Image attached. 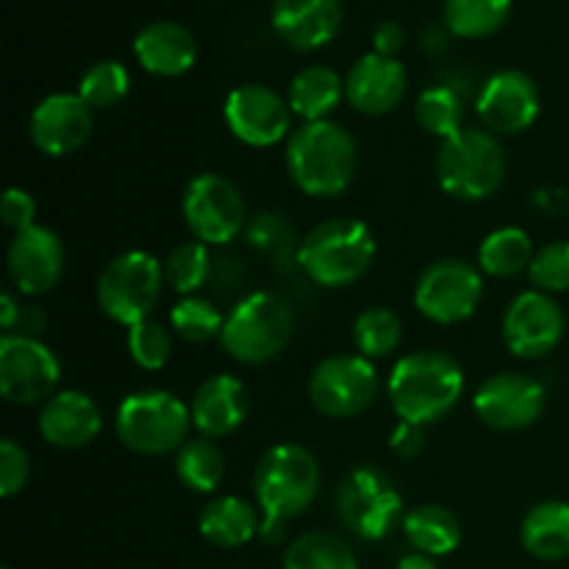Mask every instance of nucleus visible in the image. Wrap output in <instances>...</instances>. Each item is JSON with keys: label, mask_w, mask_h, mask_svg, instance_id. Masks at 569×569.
I'll use <instances>...</instances> for the list:
<instances>
[{"label": "nucleus", "mask_w": 569, "mask_h": 569, "mask_svg": "<svg viewBox=\"0 0 569 569\" xmlns=\"http://www.w3.org/2000/svg\"><path fill=\"white\" fill-rule=\"evenodd\" d=\"M320 487L322 470L311 450L295 442L267 448L253 470V495L261 511L259 537L270 545L281 542L287 522L315 503Z\"/></svg>", "instance_id": "obj_1"}, {"label": "nucleus", "mask_w": 569, "mask_h": 569, "mask_svg": "<svg viewBox=\"0 0 569 569\" xmlns=\"http://www.w3.org/2000/svg\"><path fill=\"white\" fill-rule=\"evenodd\" d=\"M465 370L445 350H415L392 367L387 398L398 420L431 426L459 406Z\"/></svg>", "instance_id": "obj_2"}, {"label": "nucleus", "mask_w": 569, "mask_h": 569, "mask_svg": "<svg viewBox=\"0 0 569 569\" xmlns=\"http://www.w3.org/2000/svg\"><path fill=\"white\" fill-rule=\"evenodd\" d=\"M359 164L356 139L333 120L303 122L287 139V172L309 198H337L350 187Z\"/></svg>", "instance_id": "obj_3"}, {"label": "nucleus", "mask_w": 569, "mask_h": 569, "mask_svg": "<svg viewBox=\"0 0 569 569\" xmlns=\"http://www.w3.org/2000/svg\"><path fill=\"white\" fill-rule=\"evenodd\" d=\"M378 242L372 228L356 217H331L306 233L298 244V264L326 289L353 287L370 272Z\"/></svg>", "instance_id": "obj_4"}, {"label": "nucleus", "mask_w": 569, "mask_h": 569, "mask_svg": "<svg viewBox=\"0 0 569 569\" xmlns=\"http://www.w3.org/2000/svg\"><path fill=\"white\" fill-rule=\"evenodd\" d=\"M192 411L167 389H142L117 406L114 433L122 448L139 456H170L189 442Z\"/></svg>", "instance_id": "obj_5"}, {"label": "nucleus", "mask_w": 569, "mask_h": 569, "mask_svg": "<svg viewBox=\"0 0 569 569\" xmlns=\"http://www.w3.org/2000/svg\"><path fill=\"white\" fill-rule=\"evenodd\" d=\"M506 178V150L487 128L467 126L445 139L437 153V181L445 194L465 203L492 198Z\"/></svg>", "instance_id": "obj_6"}, {"label": "nucleus", "mask_w": 569, "mask_h": 569, "mask_svg": "<svg viewBox=\"0 0 569 569\" xmlns=\"http://www.w3.org/2000/svg\"><path fill=\"white\" fill-rule=\"evenodd\" d=\"M295 331V315L276 292H250L226 315L220 345L233 361L261 367L278 359Z\"/></svg>", "instance_id": "obj_7"}, {"label": "nucleus", "mask_w": 569, "mask_h": 569, "mask_svg": "<svg viewBox=\"0 0 569 569\" xmlns=\"http://www.w3.org/2000/svg\"><path fill=\"white\" fill-rule=\"evenodd\" d=\"M164 264L148 250H126L103 267L98 278V306L117 326H137L150 320L161 298Z\"/></svg>", "instance_id": "obj_8"}, {"label": "nucleus", "mask_w": 569, "mask_h": 569, "mask_svg": "<svg viewBox=\"0 0 569 569\" xmlns=\"http://www.w3.org/2000/svg\"><path fill=\"white\" fill-rule=\"evenodd\" d=\"M337 515L350 533L365 542H378L403 522V495L383 470L356 467L337 487Z\"/></svg>", "instance_id": "obj_9"}, {"label": "nucleus", "mask_w": 569, "mask_h": 569, "mask_svg": "<svg viewBox=\"0 0 569 569\" xmlns=\"http://www.w3.org/2000/svg\"><path fill=\"white\" fill-rule=\"evenodd\" d=\"M183 220L192 237L209 248L233 242L248 228V206L231 178L200 172L183 189Z\"/></svg>", "instance_id": "obj_10"}, {"label": "nucleus", "mask_w": 569, "mask_h": 569, "mask_svg": "<svg viewBox=\"0 0 569 569\" xmlns=\"http://www.w3.org/2000/svg\"><path fill=\"white\" fill-rule=\"evenodd\" d=\"M483 298V272L465 259H437L420 272L415 309L437 326L470 320Z\"/></svg>", "instance_id": "obj_11"}, {"label": "nucleus", "mask_w": 569, "mask_h": 569, "mask_svg": "<svg viewBox=\"0 0 569 569\" xmlns=\"http://www.w3.org/2000/svg\"><path fill=\"white\" fill-rule=\"evenodd\" d=\"M61 361L42 339L3 333L0 395L11 406H42L59 392Z\"/></svg>", "instance_id": "obj_12"}, {"label": "nucleus", "mask_w": 569, "mask_h": 569, "mask_svg": "<svg viewBox=\"0 0 569 569\" xmlns=\"http://www.w3.org/2000/svg\"><path fill=\"white\" fill-rule=\"evenodd\" d=\"M378 372L370 359L353 356H331L320 361L309 378V400L322 417L331 420H350L359 417L376 403Z\"/></svg>", "instance_id": "obj_13"}, {"label": "nucleus", "mask_w": 569, "mask_h": 569, "mask_svg": "<svg viewBox=\"0 0 569 569\" xmlns=\"http://www.w3.org/2000/svg\"><path fill=\"white\" fill-rule=\"evenodd\" d=\"M222 117L233 137L248 148H272L289 139L292 106L264 83H242L228 92Z\"/></svg>", "instance_id": "obj_14"}, {"label": "nucleus", "mask_w": 569, "mask_h": 569, "mask_svg": "<svg viewBox=\"0 0 569 569\" xmlns=\"http://www.w3.org/2000/svg\"><path fill=\"white\" fill-rule=\"evenodd\" d=\"M565 311L556 303L553 295L539 289L520 292L503 311V342L517 359H542L559 348L565 337Z\"/></svg>", "instance_id": "obj_15"}, {"label": "nucleus", "mask_w": 569, "mask_h": 569, "mask_svg": "<svg viewBox=\"0 0 569 569\" xmlns=\"http://www.w3.org/2000/svg\"><path fill=\"white\" fill-rule=\"evenodd\" d=\"M548 406V389L526 372H498L478 387L472 411L495 431L531 428Z\"/></svg>", "instance_id": "obj_16"}, {"label": "nucleus", "mask_w": 569, "mask_h": 569, "mask_svg": "<svg viewBox=\"0 0 569 569\" xmlns=\"http://www.w3.org/2000/svg\"><path fill=\"white\" fill-rule=\"evenodd\" d=\"M6 267L14 289L26 298H39L59 287L67 267V250L59 233L48 226H31L14 233L6 253Z\"/></svg>", "instance_id": "obj_17"}, {"label": "nucleus", "mask_w": 569, "mask_h": 569, "mask_svg": "<svg viewBox=\"0 0 569 569\" xmlns=\"http://www.w3.org/2000/svg\"><path fill=\"white\" fill-rule=\"evenodd\" d=\"M542 100L528 72L500 70L483 83L478 94V117L495 137H517L537 122Z\"/></svg>", "instance_id": "obj_18"}, {"label": "nucleus", "mask_w": 569, "mask_h": 569, "mask_svg": "<svg viewBox=\"0 0 569 569\" xmlns=\"http://www.w3.org/2000/svg\"><path fill=\"white\" fill-rule=\"evenodd\" d=\"M92 109L81 94L53 92L37 103L31 114V142L50 159L78 153L92 137Z\"/></svg>", "instance_id": "obj_19"}, {"label": "nucleus", "mask_w": 569, "mask_h": 569, "mask_svg": "<svg viewBox=\"0 0 569 569\" xmlns=\"http://www.w3.org/2000/svg\"><path fill=\"white\" fill-rule=\"evenodd\" d=\"M39 437L59 450H81L103 431V411L92 395L81 389H59L37 417Z\"/></svg>", "instance_id": "obj_20"}, {"label": "nucleus", "mask_w": 569, "mask_h": 569, "mask_svg": "<svg viewBox=\"0 0 569 569\" xmlns=\"http://www.w3.org/2000/svg\"><path fill=\"white\" fill-rule=\"evenodd\" d=\"M409 87L406 67L392 56L365 53L345 76V100L367 117L389 114L400 106Z\"/></svg>", "instance_id": "obj_21"}, {"label": "nucleus", "mask_w": 569, "mask_h": 569, "mask_svg": "<svg viewBox=\"0 0 569 569\" xmlns=\"http://www.w3.org/2000/svg\"><path fill=\"white\" fill-rule=\"evenodd\" d=\"M189 411H192L194 431L217 442L222 437H231L248 420L250 392L237 376L217 372V376H209L194 389Z\"/></svg>", "instance_id": "obj_22"}, {"label": "nucleus", "mask_w": 569, "mask_h": 569, "mask_svg": "<svg viewBox=\"0 0 569 569\" xmlns=\"http://www.w3.org/2000/svg\"><path fill=\"white\" fill-rule=\"evenodd\" d=\"M270 22L272 31L289 48H326L342 28V3L339 0H276Z\"/></svg>", "instance_id": "obj_23"}, {"label": "nucleus", "mask_w": 569, "mask_h": 569, "mask_svg": "<svg viewBox=\"0 0 569 569\" xmlns=\"http://www.w3.org/2000/svg\"><path fill=\"white\" fill-rule=\"evenodd\" d=\"M133 53L144 72L159 78H178L189 72L198 61V42L192 31L181 22L156 20L148 22L133 39Z\"/></svg>", "instance_id": "obj_24"}, {"label": "nucleus", "mask_w": 569, "mask_h": 569, "mask_svg": "<svg viewBox=\"0 0 569 569\" xmlns=\"http://www.w3.org/2000/svg\"><path fill=\"white\" fill-rule=\"evenodd\" d=\"M198 531L214 548L237 550L253 537H259L261 511L259 506L239 498V495H222L200 511Z\"/></svg>", "instance_id": "obj_25"}, {"label": "nucleus", "mask_w": 569, "mask_h": 569, "mask_svg": "<svg viewBox=\"0 0 569 569\" xmlns=\"http://www.w3.org/2000/svg\"><path fill=\"white\" fill-rule=\"evenodd\" d=\"M520 542L533 559L561 561L569 556V503L542 500L533 506L520 526Z\"/></svg>", "instance_id": "obj_26"}, {"label": "nucleus", "mask_w": 569, "mask_h": 569, "mask_svg": "<svg viewBox=\"0 0 569 569\" xmlns=\"http://www.w3.org/2000/svg\"><path fill=\"white\" fill-rule=\"evenodd\" d=\"M345 98V81L326 64H309L289 83V106L303 122H320L337 111Z\"/></svg>", "instance_id": "obj_27"}, {"label": "nucleus", "mask_w": 569, "mask_h": 569, "mask_svg": "<svg viewBox=\"0 0 569 569\" xmlns=\"http://www.w3.org/2000/svg\"><path fill=\"white\" fill-rule=\"evenodd\" d=\"M403 537L417 553L426 556H450L461 545V522L448 506L422 503L406 511Z\"/></svg>", "instance_id": "obj_28"}, {"label": "nucleus", "mask_w": 569, "mask_h": 569, "mask_svg": "<svg viewBox=\"0 0 569 569\" xmlns=\"http://www.w3.org/2000/svg\"><path fill=\"white\" fill-rule=\"evenodd\" d=\"M533 256L537 250H533L531 233L526 228L506 226L483 237L478 248V264H481V272L492 278H515L528 272Z\"/></svg>", "instance_id": "obj_29"}, {"label": "nucleus", "mask_w": 569, "mask_h": 569, "mask_svg": "<svg viewBox=\"0 0 569 569\" xmlns=\"http://www.w3.org/2000/svg\"><path fill=\"white\" fill-rule=\"evenodd\" d=\"M176 476L189 492L209 495L226 478V453L214 439L194 437L176 453Z\"/></svg>", "instance_id": "obj_30"}, {"label": "nucleus", "mask_w": 569, "mask_h": 569, "mask_svg": "<svg viewBox=\"0 0 569 569\" xmlns=\"http://www.w3.org/2000/svg\"><path fill=\"white\" fill-rule=\"evenodd\" d=\"M509 17L511 0H445V26L459 39L495 37Z\"/></svg>", "instance_id": "obj_31"}, {"label": "nucleus", "mask_w": 569, "mask_h": 569, "mask_svg": "<svg viewBox=\"0 0 569 569\" xmlns=\"http://www.w3.org/2000/svg\"><path fill=\"white\" fill-rule=\"evenodd\" d=\"M283 569H359L348 542L328 531H309L292 539L283 553Z\"/></svg>", "instance_id": "obj_32"}, {"label": "nucleus", "mask_w": 569, "mask_h": 569, "mask_svg": "<svg viewBox=\"0 0 569 569\" xmlns=\"http://www.w3.org/2000/svg\"><path fill=\"white\" fill-rule=\"evenodd\" d=\"M353 342L365 359H387L403 342V320L389 306H367L353 320Z\"/></svg>", "instance_id": "obj_33"}, {"label": "nucleus", "mask_w": 569, "mask_h": 569, "mask_svg": "<svg viewBox=\"0 0 569 569\" xmlns=\"http://www.w3.org/2000/svg\"><path fill=\"white\" fill-rule=\"evenodd\" d=\"M415 120L422 131L437 139H450L465 131V98L448 83L428 87L415 103Z\"/></svg>", "instance_id": "obj_34"}, {"label": "nucleus", "mask_w": 569, "mask_h": 569, "mask_svg": "<svg viewBox=\"0 0 569 569\" xmlns=\"http://www.w3.org/2000/svg\"><path fill=\"white\" fill-rule=\"evenodd\" d=\"M211 276H214V259L209 253V244L198 242V239L178 244L164 261L167 287L181 298L198 295L211 281Z\"/></svg>", "instance_id": "obj_35"}, {"label": "nucleus", "mask_w": 569, "mask_h": 569, "mask_svg": "<svg viewBox=\"0 0 569 569\" xmlns=\"http://www.w3.org/2000/svg\"><path fill=\"white\" fill-rule=\"evenodd\" d=\"M226 317L217 309L214 300L203 298V295H189L181 298L170 309V328L178 339L189 345H203L211 339H220Z\"/></svg>", "instance_id": "obj_36"}, {"label": "nucleus", "mask_w": 569, "mask_h": 569, "mask_svg": "<svg viewBox=\"0 0 569 569\" xmlns=\"http://www.w3.org/2000/svg\"><path fill=\"white\" fill-rule=\"evenodd\" d=\"M128 89H131V76H128V67L117 59L94 61L78 81V94L92 111L117 106L126 98Z\"/></svg>", "instance_id": "obj_37"}, {"label": "nucleus", "mask_w": 569, "mask_h": 569, "mask_svg": "<svg viewBox=\"0 0 569 569\" xmlns=\"http://www.w3.org/2000/svg\"><path fill=\"white\" fill-rule=\"evenodd\" d=\"M128 356L139 370L159 372L170 365L172 348H176V333L172 328L161 326L156 320H142L128 328Z\"/></svg>", "instance_id": "obj_38"}, {"label": "nucleus", "mask_w": 569, "mask_h": 569, "mask_svg": "<svg viewBox=\"0 0 569 569\" xmlns=\"http://www.w3.org/2000/svg\"><path fill=\"white\" fill-rule=\"evenodd\" d=\"M528 278L533 287L545 295H565L569 292V239H556L537 250Z\"/></svg>", "instance_id": "obj_39"}, {"label": "nucleus", "mask_w": 569, "mask_h": 569, "mask_svg": "<svg viewBox=\"0 0 569 569\" xmlns=\"http://www.w3.org/2000/svg\"><path fill=\"white\" fill-rule=\"evenodd\" d=\"M28 476H31V459L26 448L6 437L0 442V498L9 500L20 495L28 487Z\"/></svg>", "instance_id": "obj_40"}, {"label": "nucleus", "mask_w": 569, "mask_h": 569, "mask_svg": "<svg viewBox=\"0 0 569 569\" xmlns=\"http://www.w3.org/2000/svg\"><path fill=\"white\" fill-rule=\"evenodd\" d=\"M250 242L259 250L267 253H278V250H287L292 242V228L287 226V220L278 214H259L248 226Z\"/></svg>", "instance_id": "obj_41"}, {"label": "nucleus", "mask_w": 569, "mask_h": 569, "mask_svg": "<svg viewBox=\"0 0 569 569\" xmlns=\"http://www.w3.org/2000/svg\"><path fill=\"white\" fill-rule=\"evenodd\" d=\"M0 217H3V226L9 228L11 233H20L26 228L37 226L33 217H37V200L20 187L6 189L3 203H0Z\"/></svg>", "instance_id": "obj_42"}, {"label": "nucleus", "mask_w": 569, "mask_h": 569, "mask_svg": "<svg viewBox=\"0 0 569 569\" xmlns=\"http://www.w3.org/2000/svg\"><path fill=\"white\" fill-rule=\"evenodd\" d=\"M389 450L398 459H417L426 450V426L398 420V426L389 433Z\"/></svg>", "instance_id": "obj_43"}, {"label": "nucleus", "mask_w": 569, "mask_h": 569, "mask_svg": "<svg viewBox=\"0 0 569 569\" xmlns=\"http://www.w3.org/2000/svg\"><path fill=\"white\" fill-rule=\"evenodd\" d=\"M403 44H406V31L400 22H395V20L378 22L376 31H372V53L392 56L395 59Z\"/></svg>", "instance_id": "obj_44"}, {"label": "nucleus", "mask_w": 569, "mask_h": 569, "mask_svg": "<svg viewBox=\"0 0 569 569\" xmlns=\"http://www.w3.org/2000/svg\"><path fill=\"white\" fill-rule=\"evenodd\" d=\"M44 326H48V317H44V311L39 309V306H22L20 320H17V328L11 333H17V337L39 339V333L44 331Z\"/></svg>", "instance_id": "obj_45"}, {"label": "nucleus", "mask_w": 569, "mask_h": 569, "mask_svg": "<svg viewBox=\"0 0 569 569\" xmlns=\"http://www.w3.org/2000/svg\"><path fill=\"white\" fill-rule=\"evenodd\" d=\"M537 209L548 211V214H567L569 211V192L561 187H545L533 194Z\"/></svg>", "instance_id": "obj_46"}, {"label": "nucleus", "mask_w": 569, "mask_h": 569, "mask_svg": "<svg viewBox=\"0 0 569 569\" xmlns=\"http://www.w3.org/2000/svg\"><path fill=\"white\" fill-rule=\"evenodd\" d=\"M20 311H22L20 300H17L11 292H3V298H0V328H3V333L14 331L17 320H20Z\"/></svg>", "instance_id": "obj_47"}, {"label": "nucleus", "mask_w": 569, "mask_h": 569, "mask_svg": "<svg viewBox=\"0 0 569 569\" xmlns=\"http://www.w3.org/2000/svg\"><path fill=\"white\" fill-rule=\"evenodd\" d=\"M398 569H439L437 565H433V559L431 556H426V553H409V556H403V559L398 561Z\"/></svg>", "instance_id": "obj_48"}, {"label": "nucleus", "mask_w": 569, "mask_h": 569, "mask_svg": "<svg viewBox=\"0 0 569 569\" xmlns=\"http://www.w3.org/2000/svg\"><path fill=\"white\" fill-rule=\"evenodd\" d=\"M3 569H11V567H3Z\"/></svg>", "instance_id": "obj_49"}]
</instances>
